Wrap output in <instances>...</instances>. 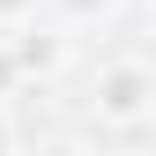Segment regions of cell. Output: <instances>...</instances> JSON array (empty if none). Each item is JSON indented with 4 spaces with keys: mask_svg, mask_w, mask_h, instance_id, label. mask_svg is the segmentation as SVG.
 Segmentation results:
<instances>
[{
    "mask_svg": "<svg viewBox=\"0 0 156 156\" xmlns=\"http://www.w3.org/2000/svg\"><path fill=\"white\" fill-rule=\"evenodd\" d=\"M89 112L104 126H149L156 119V60H104L89 82Z\"/></svg>",
    "mask_w": 156,
    "mask_h": 156,
    "instance_id": "1",
    "label": "cell"
},
{
    "mask_svg": "<svg viewBox=\"0 0 156 156\" xmlns=\"http://www.w3.org/2000/svg\"><path fill=\"white\" fill-rule=\"evenodd\" d=\"M8 45H15V60H23V82H45V74L67 67V37L60 30H15Z\"/></svg>",
    "mask_w": 156,
    "mask_h": 156,
    "instance_id": "2",
    "label": "cell"
},
{
    "mask_svg": "<svg viewBox=\"0 0 156 156\" xmlns=\"http://www.w3.org/2000/svg\"><path fill=\"white\" fill-rule=\"evenodd\" d=\"M52 8H60L67 23H112V8H119V0H52Z\"/></svg>",
    "mask_w": 156,
    "mask_h": 156,
    "instance_id": "3",
    "label": "cell"
},
{
    "mask_svg": "<svg viewBox=\"0 0 156 156\" xmlns=\"http://www.w3.org/2000/svg\"><path fill=\"white\" fill-rule=\"evenodd\" d=\"M8 97H23V60H15V45L0 37V104Z\"/></svg>",
    "mask_w": 156,
    "mask_h": 156,
    "instance_id": "4",
    "label": "cell"
},
{
    "mask_svg": "<svg viewBox=\"0 0 156 156\" xmlns=\"http://www.w3.org/2000/svg\"><path fill=\"white\" fill-rule=\"evenodd\" d=\"M30 8H37V0H0V23H23Z\"/></svg>",
    "mask_w": 156,
    "mask_h": 156,
    "instance_id": "5",
    "label": "cell"
},
{
    "mask_svg": "<svg viewBox=\"0 0 156 156\" xmlns=\"http://www.w3.org/2000/svg\"><path fill=\"white\" fill-rule=\"evenodd\" d=\"M8 149H15V112L0 104V156H8Z\"/></svg>",
    "mask_w": 156,
    "mask_h": 156,
    "instance_id": "6",
    "label": "cell"
},
{
    "mask_svg": "<svg viewBox=\"0 0 156 156\" xmlns=\"http://www.w3.org/2000/svg\"><path fill=\"white\" fill-rule=\"evenodd\" d=\"M149 30H156V0H149Z\"/></svg>",
    "mask_w": 156,
    "mask_h": 156,
    "instance_id": "7",
    "label": "cell"
},
{
    "mask_svg": "<svg viewBox=\"0 0 156 156\" xmlns=\"http://www.w3.org/2000/svg\"><path fill=\"white\" fill-rule=\"evenodd\" d=\"M149 141H156V119H149Z\"/></svg>",
    "mask_w": 156,
    "mask_h": 156,
    "instance_id": "8",
    "label": "cell"
}]
</instances>
